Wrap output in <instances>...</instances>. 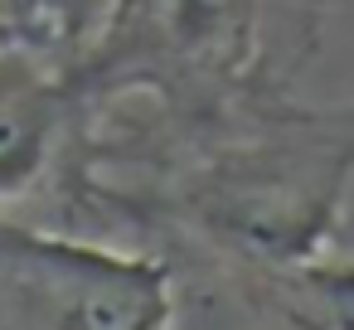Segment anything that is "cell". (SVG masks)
Segmentation results:
<instances>
[{"mask_svg":"<svg viewBox=\"0 0 354 330\" xmlns=\"http://www.w3.org/2000/svg\"><path fill=\"white\" fill-rule=\"evenodd\" d=\"M170 320V277L156 262L0 223V325L151 330Z\"/></svg>","mask_w":354,"mask_h":330,"instance_id":"cell-1","label":"cell"},{"mask_svg":"<svg viewBox=\"0 0 354 330\" xmlns=\"http://www.w3.org/2000/svg\"><path fill=\"white\" fill-rule=\"evenodd\" d=\"M252 25V0H117L102 35L146 64L218 68Z\"/></svg>","mask_w":354,"mask_h":330,"instance_id":"cell-2","label":"cell"},{"mask_svg":"<svg viewBox=\"0 0 354 330\" xmlns=\"http://www.w3.org/2000/svg\"><path fill=\"white\" fill-rule=\"evenodd\" d=\"M59 127V88L39 68V49L0 59V199L30 185Z\"/></svg>","mask_w":354,"mask_h":330,"instance_id":"cell-3","label":"cell"},{"mask_svg":"<svg viewBox=\"0 0 354 330\" xmlns=\"http://www.w3.org/2000/svg\"><path fill=\"white\" fill-rule=\"evenodd\" d=\"M10 15L20 20L25 39L44 49H78L102 35L117 0H6Z\"/></svg>","mask_w":354,"mask_h":330,"instance_id":"cell-4","label":"cell"},{"mask_svg":"<svg viewBox=\"0 0 354 330\" xmlns=\"http://www.w3.org/2000/svg\"><path fill=\"white\" fill-rule=\"evenodd\" d=\"M301 286V311L310 320L325 325H349L354 330V262H320L306 277H296Z\"/></svg>","mask_w":354,"mask_h":330,"instance_id":"cell-5","label":"cell"},{"mask_svg":"<svg viewBox=\"0 0 354 330\" xmlns=\"http://www.w3.org/2000/svg\"><path fill=\"white\" fill-rule=\"evenodd\" d=\"M15 49H35V44L25 39V30H20V20L10 15V6L0 0V59H6V54H15Z\"/></svg>","mask_w":354,"mask_h":330,"instance_id":"cell-6","label":"cell"}]
</instances>
